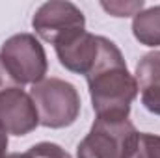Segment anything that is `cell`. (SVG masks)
<instances>
[{"label":"cell","mask_w":160,"mask_h":158,"mask_svg":"<svg viewBox=\"0 0 160 158\" xmlns=\"http://www.w3.org/2000/svg\"><path fill=\"white\" fill-rule=\"evenodd\" d=\"M32 26L41 39L56 47L63 39L82 32L86 26V19L75 4L63 0H52L43 4L36 11Z\"/></svg>","instance_id":"cell-5"},{"label":"cell","mask_w":160,"mask_h":158,"mask_svg":"<svg viewBox=\"0 0 160 158\" xmlns=\"http://www.w3.org/2000/svg\"><path fill=\"white\" fill-rule=\"evenodd\" d=\"M138 134L128 119H95L88 136L77 147L78 158H130Z\"/></svg>","instance_id":"cell-3"},{"label":"cell","mask_w":160,"mask_h":158,"mask_svg":"<svg viewBox=\"0 0 160 158\" xmlns=\"http://www.w3.org/2000/svg\"><path fill=\"white\" fill-rule=\"evenodd\" d=\"M99 37L101 36H93L82 30L78 34L63 39L62 43H58L56 54L60 63L71 73L88 77L99 56Z\"/></svg>","instance_id":"cell-7"},{"label":"cell","mask_w":160,"mask_h":158,"mask_svg":"<svg viewBox=\"0 0 160 158\" xmlns=\"http://www.w3.org/2000/svg\"><path fill=\"white\" fill-rule=\"evenodd\" d=\"M28 156L30 158H71V155L67 151H63L60 145L56 143H50V141H43L34 145L30 151H28Z\"/></svg>","instance_id":"cell-11"},{"label":"cell","mask_w":160,"mask_h":158,"mask_svg":"<svg viewBox=\"0 0 160 158\" xmlns=\"http://www.w3.org/2000/svg\"><path fill=\"white\" fill-rule=\"evenodd\" d=\"M0 125L13 136H24L39 125L32 97L21 87H11L0 93Z\"/></svg>","instance_id":"cell-6"},{"label":"cell","mask_w":160,"mask_h":158,"mask_svg":"<svg viewBox=\"0 0 160 158\" xmlns=\"http://www.w3.org/2000/svg\"><path fill=\"white\" fill-rule=\"evenodd\" d=\"M6 149H8V132H6V128L0 125V156L4 155Z\"/></svg>","instance_id":"cell-14"},{"label":"cell","mask_w":160,"mask_h":158,"mask_svg":"<svg viewBox=\"0 0 160 158\" xmlns=\"http://www.w3.org/2000/svg\"><path fill=\"white\" fill-rule=\"evenodd\" d=\"M11 87H21V86L13 80V77L8 73V69L4 67V63L0 60V93H4V91H8Z\"/></svg>","instance_id":"cell-13"},{"label":"cell","mask_w":160,"mask_h":158,"mask_svg":"<svg viewBox=\"0 0 160 158\" xmlns=\"http://www.w3.org/2000/svg\"><path fill=\"white\" fill-rule=\"evenodd\" d=\"M130 158H160V136L138 134V141Z\"/></svg>","instance_id":"cell-10"},{"label":"cell","mask_w":160,"mask_h":158,"mask_svg":"<svg viewBox=\"0 0 160 158\" xmlns=\"http://www.w3.org/2000/svg\"><path fill=\"white\" fill-rule=\"evenodd\" d=\"M102 7L112 13L114 17H128V15H138L143 7V2H102Z\"/></svg>","instance_id":"cell-12"},{"label":"cell","mask_w":160,"mask_h":158,"mask_svg":"<svg viewBox=\"0 0 160 158\" xmlns=\"http://www.w3.org/2000/svg\"><path fill=\"white\" fill-rule=\"evenodd\" d=\"M0 60L13 80L22 84H39L47 75V54L32 34H17L0 48Z\"/></svg>","instance_id":"cell-4"},{"label":"cell","mask_w":160,"mask_h":158,"mask_svg":"<svg viewBox=\"0 0 160 158\" xmlns=\"http://www.w3.org/2000/svg\"><path fill=\"white\" fill-rule=\"evenodd\" d=\"M132 34L142 45L160 47V6L140 11L134 17Z\"/></svg>","instance_id":"cell-9"},{"label":"cell","mask_w":160,"mask_h":158,"mask_svg":"<svg viewBox=\"0 0 160 158\" xmlns=\"http://www.w3.org/2000/svg\"><path fill=\"white\" fill-rule=\"evenodd\" d=\"M88 86L97 119L123 121L138 95L136 78L127 71L119 48L106 37H99V56L89 71Z\"/></svg>","instance_id":"cell-1"},{"label":"cell","mask_w":160,"mask_h":158,"mask_svg":"<svg viewBox=\"0 0 160 158\" xmlns=\"http://www.w3.org/2000/svg\"><path fill=\"white\" fill-rule=\"evenodd\" d=\"M0 158H30V156H28V153H24V155H19V153H11V155H2Z\"/></svg>","instance_id":"cell-15"},{"label":"cell","mask_w":160,"mask_h":158,"mask_svg":"<svg viewBox=\"0 0 160 158\" xmlns=\"http://www.w3.org/2000/svg\"><path fill=\"white\" fill-rule=\"evenodd\" d=\"M30 97L36 104L39 125L47 128H65L73 125L80 114L78 91L65 80H43L32 87Z\"/></svg>","instance_id":"cell-2"},{"label":"cell","mask_w":160,"mask_h":158,"mask_svg":"<svg viewBox=\"0 0 160 158\" xmlns=\"http://www.w3.org/2000/svg\"><path fill=\"white\" fill-rule=\"evenodd\" d=\"M136 84L143 106L160 116V50L145 54L136 65Z\"/></svg>","instance_id":"cell-8"}]
</instances>
